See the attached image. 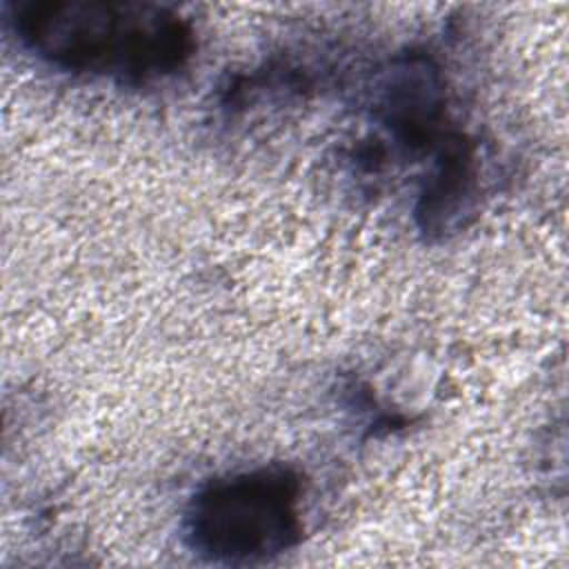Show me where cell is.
Here are the masks:
<instances>
[{
  "mask_svg": "<svg viewBox=\"0 0 569 569\" xmlns=\"http://www.w3.org/2000/svg\"><path fill=\"white\" fill-rule=\"evenodd\" d=\"M182 531L211 562H260L302 536V482L289 467H256L213 478L191 498Z\"/></svg>",
  "mask_w": 569,
  "mask_h": 569,
  "instance_id": "2",
  "label": "cell"
},
{
  "mask_svg": "<svg viewBox=\"0 0 569 569\" xmlns=\"http://www.w3.org/2000/svg\"><path fill=\"white\" fill-rule=\"evenodd\" d=\"M378 120L409 151L427 149L440 138L445 84L438 64L427 53L398 58L382 82Z\"/></svg>",
  "mask_w": 569,
  "mask_h": 569,
  "instance_id": "3",
  "label": "cell"
},
{
  "mask_svg": "<svg viewBox=\"0 0 569 569\" xmlns=\"http://www.w3.org/2000/svg\"><path fill=\"white\" fill-rule=\"evenodd\" d=\"M18 42L56 69L142 87L182 71L196 49L173 9L133 0H18L7 4Z\"/></svg>",
  "mask_w": 569,
  "mask_h": 569,
  "instance_id": "1",
  "label": "cell"
},
{
  "mask_svg": "<svg viewBox=\"0 0 569 569\" xmlns=\"http://www.w3.org/2000/svg\"><path fill=\"white\" fill-rule=\"evenodd\" d=\"M478 189V169L473 144L449 133L438 149L436 164L427 176L418 202L420 227L429 233H445L462 224V216L471 211Z\"/></svg>",
  "mask_w": 569,
  "mask_h": 569,
  "instance_id": "4",
  "label": "cell"
}]
</instances>
